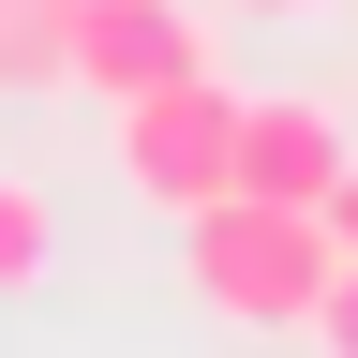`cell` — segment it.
Returning a JSON list of instances; mask_svg holds the SVG:
<instances>
[{
  "label": "cell",
  "mask_w": 358,
  "mask_h": 358,
  "mask_svg": "<svg viewBox=\"0 0 358 358\" xmlns=\"http://www.w3.org/2000/svg\"><path fill=\"white\" fill-rule=\"evenodd\" d=\"M358 134L313 105V90H239V134H224V194H268V209H329Z\"/></svg>",
  "instance_id": "3"
},
{
  "label": "cell",
  "mask_w": 358,
  "mask_h": 358,
  "mask_svg": "<svg viewBox=\"0 0 358 358\" xmlns=\"http://www.w3.org/2000/svg\"><path fill=\"white\" fill-rule=\"evenodd\" d=\"M60 90V0H0V105Z\"/></svg>",
  "instance_id": "6"
},
{
  "label": "cell",
  "mask_w": 358,
  "mask_h": 358,
  "mask_svg": "<svg viewBox=\"0 0 358 358\" xmlns=\"http://www.w3.org/2000/svg\"><path fill=\"white\" fill-rule=\"evenodd\" d=\"M45 268H60V209H45V179L0 164V299H30Z\"/></svg>",
  "instance_id": "5"
},
{
  "label": "cell",
  "mask_w": 358,
  "mask_h": 358,
  "mask_svg": "<svg viewBox=\"0 0 358 358\" xmlns=\"http://www.w3.org/2000/svg\"><path fill=\"white\" fill-rule=\"evenodd\" d=\"M179 268L224 329H299L313 284H329V224L268 209V194H209V209H179Z\"/></svg>",
  "instance_id": "1"
},
{
  "label": "cell",
  "mask_w": 358,
  "mask_h": 358,
  "mask_svg": "<svg viewBox=\"0 0 358 358\" xmlns=\"http://www.w3.org/2000/svg\"><path fill=\"white\" fill-rule=\"evenodd\" d=\"M239 15H329V0H239Z\"/></svg>",
  "instance_id": "9"
},
{
  "label": "cell",
  "mask_w": 358,
  "mask_h": 358,
  "mask_svg": "<svg viewBox=\"0 0 358 358\" xmlns=\"http://www.w3.org/2000/svg\"><path fill=\"white\" fill-rule=\"evenodd\" d=\"M209 60V30H194V0H60V75L75 90H150V75H194Z\"/></svg>",
  "instance_id": "4"
},
{
  "label": "cell",
  "mask_w": 358,
  "mask_h": 358,
  "mask_svg": "<svg viewBox=\"0 0 358 358\" xmlns=\"http://www.w3.org/2000/svg\"><path fill=\"white\" fill-rule=\"evenodd\" d=\"M224 134H239V90H224L209 60H194V75H150V90L105 105V150H120V179H134L164 224L224 194Z\"/></svg>",
  "instance_id": "2"
},
{
  "label": "cell",
  "mask_w": 358,
  "mask_h": 358,
  "mask_svg": "<svg viewBox=\"0 0 358 358\" xmlns=\"http://www.w3.org/2000/svg\"><path fill=\"white\" fill-rule=\"evenodd\" d=\"M313 224H329V254H358V150H343V179H329V209H313Z\"/></svg>",
  "instance_id": "8"
},
{
  "label": "cell",
  "mask_w": 358,
  "mask_h": 358,
  "mask_svg": "<svg viewBox=\"0 0 358 358\" xmlns=\"http://www.w3.org/2000/svg\"><path fill=\"white\" fill-rule=\"evenodd\" d=\"M299 343H313V358H358V254H329V284H313Z\"/></svg>",
  "instance_id": "7"
}]
</instances>
